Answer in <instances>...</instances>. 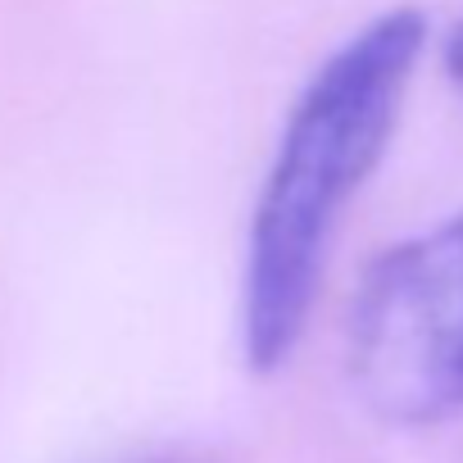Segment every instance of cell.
<instances>
[{
    "mask_svg": "<svg viewBox=\"0 0 463 463\" xmlns=\"http://www.w3.org/2000/svg\"><path fill=\"white\" fill-rule=\"evenodd\" d=\"M422 42V10H386L336 46L291 105L246 250L241 350L255 373L282 368L296 350L318 296L327 241L341 209L391 146Z\"/></svg>",
    "mask_w": 463,
    "mask_h": 463,
    "instance_id": "6da1fadb",
    "label": "cell"
},
{
    "mask_svg": "<svg viewBox=\"0 0 463 463\" xmlns=\"http://www.w3.org/2000/svg\"><path fill=\"white\" fill-rule=\"evenodd\" d=\"M350 377L395 427L463 413V213L368 269L350 314Z\"/></svg>",
    "mask_w": 463,
    "mask_h": 463,
    "instance_id": "7a4b0ae2",
    "label": "cell"
},
{
    "mask_svg": "<svg viewBox=\"0 0 463 463\" xmlns=\"http://www.w3.org/2000/svg\"><path fill=\"white\" fill-rule=\"evenodd\" d=\"M445 64H449V78L458 82V91H463V24L449 33V46H445Z\"/></svg>",
    "mask_w": 463,
    "mask_h": 463,
    "instance_id": "3957f363",
    "label": "cell"
}]
</instances>
